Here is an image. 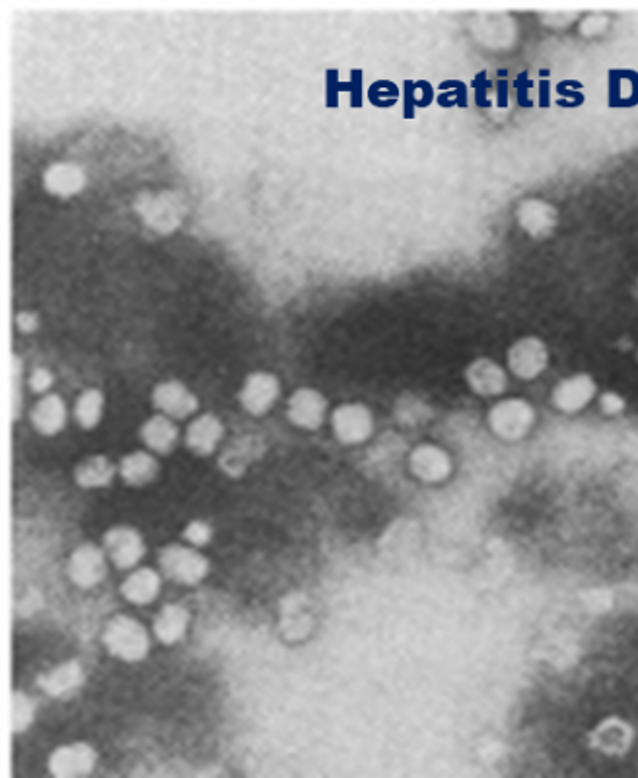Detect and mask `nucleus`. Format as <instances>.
<instances>
[{
  "mask_svg": "<svg viewBox=\"0 0 638 778\" xmlns=\"http://www.w3.org/2000/svg\"><path fill=\"white\" fill-rule=\"evenodd\" d=\"M102 640L109 656L127 664L141 662L150 652L148 631L129 615H115L109 619Z\"/></svg>",
  "mask_w": 638,
  "mask_h": 778,
  "instance_id": "1",
  "label": "nucleus"
},
{
  "mask_svg": "<svg viewBox=\"0 0 638 778\" xmlns=\"http://www.w3.org/2000/svg\"><path fill=\"white\" fill-rule=\"evenodd\" d=\"M487 423L493 430V434L500 440L516 442L530 434V430L535 425V409L526 399L508 397L497 401L489 409Z\"/></svg>",
  "mask_w": 638,
  "mask_h": 778,
  "instance_id": "2",
  "label": "nucleus"
},
{
  "mask_svg": "<svg viewBox=\"0 0 638 778\" xmlns=\"http://www.w3.org/2000/svg\"><path fill=\"white\" fill-rule=\"evenodd\" d=\"M160 572L181 586H195L209 574V561L193 545H166L158 555Z\"/></svg>",
  "mask_w": 638,
  "mask_h": 778,
  "instance_id": "3",
  "label": "nucleus"
},
{
  "mask_svg": "<svg viewBox=\"0 0 638 778\" xmlns=\"http://www.w3.org/2000/svg\"><path fill=\"white\" fill-rule=\"evenodd\" d=\"M506 366L518 380L530 382L539 378L549 366V349L545 341L535 335L514 341L506 353Z\"/></svg>",
  "mask_w": 638,
  "mask_h": 778,
  "instance_id": "4",
  "label": "nucleus"
},
{
  "mask_svg": "<svg viewBox=\"0 0 638 778\" xmlns=\"http://www.w3.org/2000/svg\"><path fill=\"white\" fill-rule=\"evenodd\" d=\"M333 436L343 446H356L366 442L374 432L372 411L362 403H343L331 413Z\"/></svg>",
  "mask_w": 638,
  "mask_h": 778,
  "instance_id": "5",
  "label": "nucleus"
},
{
  "mask_svg": "<svg viewBox=\"0 0 638 778\" xmlns=\"http://www.w3.org/2000/svg\"><path fill=\"white\" fill-rule=\"evenodd\" d=\"M107 566H109V559H107L106 549L96 547L92 543H84L72 551L67 570L72 584L88 590V588H96L106 580Z\"/></svg>",
  "mask_w": 638,
  "mask_h": 778,
  "instance_id": "6",
  "label": "nucleus"
},
{
  "mask_svg": "<svg viewBox=\"0 0 638 778\" xmlns=\"http://www.w3.org/2000/svg\"><path fill=\"white\" fill-rule=\"evenodd\" d=\"M98 753L84 742L67 743L57 747L49 757V771L53 777L78 778L90 775L96 769Z\"/></svg>",
  "mask_w": 638,
  "mask_h": 778,
  "instance_id": "7",
  "label": "nucleus"
},
{
  "mask_svg": "<svg viewBox=\"0 0 638 778\" xmlns=\"http://www.w3.org/2000/svg\"><path fill=\"white\" fill-rule=\"evenodd\" d=\"M596 397H598L596 380L590 374H586V372H578V374H572V376L563 378L553 388L551 403L561 413L574 415V413L584 411Z\"/></svg>",
  "mask_w": 638,
  "mask_h": 778,
  "instance_id": "8",
  "label": "nucleus"
},
{
  "mask_svg": "<svg viewBox=\"0 0 638 778\" xmlns=\"http://www.w3.org/2000/svg\"><path fill=\"white\" fill-rule=\"evenodd\" d=\"M104 549L109 563L121 570H133L141 563L146 553L144 537L129 526H119L107 531L104 535Z\"/></svg>",
  "mask_w": 638,
  "mask_h": 778,
  "instance_id": "9",
  "label": "nucleus"
},
{
  "mask_svg": "<svg viewBox=\"0 0 638 778\" xmlns=\"http://www.w3.org/2000/svg\"><path fill=\"white\" fill-rule=\"evenodd\" d=\"M288 421L304 430H318L327 417V399L318 389H296L286 403Z\"/></svg>",
  "mask_w": 638,
  "mask_h": 778,
  "instance_id": "10",
  "label": "nucleus"
},
{
  "mask_svg": "<svg viewBox=\"0 0 638 778\" xmlns=\"http://www.w3.org/2000/svg\"><path fill=\"white\" fill-rule=\"evenodd\" d=\"M135 209L150 228H154L162 234L174 230L176 224L181 220V203L176 199L174 193H168V191H162L158 195L144 193L142 197L137 199Z\"/></svg>",
  "mask_w": 638,
  "mask_h": 778,
  "instance_id": "11",
  "label": "nucleus"
},
{
  "mask_svg": "<svg viewBox=\"0 0 638 778\" xmlns=\"http://www.w3.org/2000/svg\"><path fill=\"white\" fill-rule=\"evenodd\" d=\"M281 395V382L271 372H253L249 374L244 386L238 393L240 405L249 415L267 413Z\"/></svg>",
  "mask_w": 638,
  "mask_h": 778,
  "instance_id": "12",
  "label": "nucleus"
},
{
  "mask_svg": "<svg viewBox=\"0 0 638 778\" xmlns=\"http://www.w3.org/2000/svg\"><path fill=\"white\" fill-rule=\"evenodd\" d=\"M516 222L530 238L543 240L555 232L559 224V211L545 199L530 197L518 205Z\"/></svg>",
  "mask_w": 638,
  "mask_h": 778,
  "instance_id": "13",
  "label": "nucleus"
},
{
  "mask_svg": "<svg viewBox=\"0 0 638 778\" xmlns=\"http://www.w3.org/2000/svg\"><path fill=\"white\" fill-rule=\"evenodd\" d=\"M152 405L170 419H187L197 411V397L178 380L160 382L152 389Z\"/></svg>",
  "mask_w": 638,
  "mask_h": 778,
  "instance_id": "14",
  "label": "nucleus"
},
{
  "mask_svg": "<svg viewBox=\"0 0 638 778\" xmlns=\"http://www.w3.org/2000/svg\"><path fill=\"white\" fill-rule=\"evenodd\" d=\"M465 382L481 397H497L508 388V372L493 358H475L465 368Z\"/></svg>",
  "mask_w": 638,
  "mask_h": 778,
  "instance_id": "15",
  "label": "nucleus"
},
{
  "mask_svg": "<svg viewBox=\"0 0 638 778\" xmlns=\"http://www.w3.org/2000/svg\"><path fill=\"white\" fill-rule=\"evenodd\" d=\"M409 469L423 483H440L450 475L452 460L440 446L421 444L409 454Z\"/></svg>",
  "mask_w": 638,
  "mask_h": 778,
  "instance_id": "16",
  "label": "nucleus"
},
{
  "mask_svg": "<svg viewBox=\"0 0 638 778\" xmlns=\"http://www.w3.org/2000/svg\"><path fill=\"white\" fill-rule=\"evenodd\" d=\"M475 36L491 51H506L518 39V26L508 14H483L475 22Z\"/></svg>",
  "mask_w": 638,
  "mask_h": 778,
  "instance_id": "17",
  "label": "nucleus"
},
{
  "mask_svg": "<svg viewBox=\"0 0 638 778\" xmlns=\"http://www.w3.org/2000/svg\"><path fill=\"white\" fill-rule=\"evenodd\" d=\"M224 436V426L213 413L195 417L185 428V446L197 456H211Z\"/></svg>",
  "mask_w": 638,
  "mask_h": 778,
  "instance_id": "18",
  "label": "nucleus"
},
{
  "mask_svg": "<svg viewBox=\"0 0 638 778\" xmlns=\"http://www.w3.org/2000/svg\"><path fill=\"white\" fill-rule=\"evenodd\" d=\"M86 681V673L80 662L71 660L65 664H59L51 672L43 673L39 677V687L45 695L55 699H65L72 693H76Z\"/></svg>",
  "mask_w": 638,
  "mask_h": 778,
  "instance_id": "19",
  "label": "nucleus"
},
{
  "mask_svg": "<svg viewBox=\"0 0 638 778\" xmlns=\"http://www.w3.org/2000/svg\"><path fill=\"white\" fill-rule=\"evenodd\" d=\"M30 423L43 436H53L67 423L65 399L57 393H43L30 411Z\"/></svg>",
  "mask_w": 638,
  "mask_h": 778,
  "instance_id": "20",
  "label": "nucleus"
},
{
  "mask_svg": "<svg viewBox=\"0 0 638 778\" xmlns=\"http://www.w3.org/2000/svg\"><path fill=\"white\" fill-rule=\"evenodd\" d=\"M41 181L51 195L71 197L84 187L86 177L84 170L74 162H53L43 170Z\"/></svg>",
  "mask_w": 638,
  "mask_h": 778,
  "instance_id": "21",
  "label": "nucleus"
},
{
  "mask_svg": "<svg viewBox=\"0 0 638 778\" xmlns=\"http://www.w3.org/2000/svg\"><path fill=\"white\" fill-rule=\"evenodd\" d=\"M162 588V572L142 566L135 568L121 584V596L135 605H148L154 602Z\"/></svg>",
  "mask_w": 638,
  "mask_h": 778,
  "instance_id": "22",
  "label": "nucleus"
},
{
  "mask_svg": "<svg viewBox=\"0 0 638 778\" xmlns=\"http://www.w3.org/2000/svg\"><path fill=\"white\" fill-rule=\"evenodd\" d=\"M189 627V611L181 603H166L154 617V637L158 642L172 646L185 637Z\"/></svg>",
  "mask_w": 638,
  "mask_h": 778,
  "instance_id": "23",
  "label": "nucleus"
},
{
  "mask_svg": "<svg viewBox=\"0 0 638 778\" xmlns=\"http://www.w3.org/2000/svg\"><path fill=\"white\" fill-rule=\"evenodd\" d=\"M144 446L156 454H168L178 442V426L166 415H154L139 430Z\"/></svg>",
  "mask_w": 638,
  "mask_h": 778,
  "instance_id": "24",
  "label": "nucleus"
},
{
  "mask_svg": "<svg viewBox=\"0 0 638 778\" xmlns=\"http://www.w3.org/2000/svg\"><path fill=\"white\" fill-rule=\"evenodd\" d=\"M117 467L106 456H88L74 467V481L82 489H104L111 485Z\"/></svg>",
  "mask_w": 638,
  "mask_h": 778,
  "instance_id": "25",
  "label": "nucleus"
},
{
  "mask_svg": "<svg viewBox=\"0 0 638 778\" xmlns=\"http://www.w3.org/2000/svg\"><path fill=\"white\" fill-rule=\"evenodd\" d=\"M158 467L150 452H133L119 461L117 473L129 487H146L158 477Z\"/></svg>",
  "mask_w": 638,
  "mask_h": 778,
  "instance_id": "26",
  "label": "nucleus"
},
{
  "mask_svg": "<svg viewBox=\"0 0 638 778\" xmlns=\"http://www.w3.org/2000/svg\"><path fill=\"white\" fill-rule=\"evenodd\" d=\"M263 446L255 436H242L236 442H232L220 456V467L230 477H240L249 463L261 454Z\"/></svg>",
  "mask_w": 638,
  "mask_h": 778,
  "instance_id": "27",
  "label": "nucleus"
},
{
  "mask_svg": "<svg viewBox=\"0 0 638 778\" xmlns=\"http://www.w3.org/2000/svg\"><path fill=\"white\" fill-rule=\"evenodd\" d=\"M74 419L76 423L90 430L94 426L100 423L102 419V413H104V395L100 389L88 388L84 389L76 401H74Z\"/></svg>",
  "mask_w": 638,
  "mask_h": 778,
  "instance_id": "28",
  "label": "nucleus"
},
{
  "mask_svg": "<svg viewBox=\"0 0 638 778\" xmlns=\"http://www.w3.org/2000/svg\"><path fill=\"white\" fill-rule=\"evenodd\" d=\"M596 747L605 753H619L631 743V730L619 720H607L594 732Z\"/></svg>",
  "mask_w": 638,
  "mask_h": 778,
  "instance_id": "29",
  "label": "nucleus"
},
{
  "mask_svg": "<svg viewBox=\"0 0 638 778\" xmlns=\"http://www.w3.org/2000/svg\"><path fill=\"white\" fill-rule=\"evenodd\" d=\"M34 718H36L34 701L28 695H24L22 691L14 693V699H12V730H14V734H24L34 724Z\"/></svg>",
  "mask_w": 638,
  "mask_h": 778,
  "instance_id": "30",
  "label": "nucleus"
},
{
  "mask_svg": "<svg viewBox=\"0 0 638 778\" xmlns=\"http://www.w3.org/2000/svg\"><path fill=\"white\" fill-rule=\"evenodd\" d=\"M611 20L605 12H588L578 20V32L584 37H600L609 30Z\"/></svg>",
  "mask_w": 638,
  "mask_h": 778,
  "instance_id": "31",
  "label": "nucleus"
},
{
  "mask_svg": "<svg viewBox=\"0 0 638 778\" xmlns=\"http://www.w3.org/2000/svg\"><path fill=\"white\" fill-rule=\"evenodd\" d=\"M183 537L187 539L189 545L193 547H205L211 539H213V528L203 522V520H195L191 522L185 531H183Z\"/></svg>",
  "mask_w": 638,
  "mask_h": 778,
  "instance_id": "32",
  "label": "nucleus"
},
{
  "mask_svg": "<svg viewBox=\"0 0 638 778\" xmlns=\"http://www.w3.org/2000/svg\"><path fill=\"white\" fill-rule=\"evenodd\" d=\"M425 411L426 405H423L421 401H417V399L411 397V395L405 397V403H399V405H397V415H399L401 423H407V425L421 423Z\"/></svg>",
  "mask_w": 638,
  "mask_h": 778,
  "instance_id": "33",
  "label": "nucleus"
},
{
  "mask_svg": "<svg viewBox=\"0 0 638 778\" xmlns=\"http://www.w3.org/2000/svg\"><path fill=\"white\" fill-rule=\"evenodd\" d=\"M539 18L547 28L563 30L572 22L580 20V12H576V10H551V12H543Z\"/></svg>",
  "mask_w": 638,
  "mask_h": 778,
  "instance_id": "34",
  "label": "nucleus"
},
{
  "mask_svg": "<svg viewBox=\"0 0 638 778\" xmlns=\"http://www.w3.org/2000/svg\"><path fill=\"white\" fill-rule=\"evenodd\" d=\"M598 405H600L603 415L615 417V415H621L625 411L627 401L617 391H605L598 397Z\"/></svg>",
  "mask_w": 638,
  "mask_h": 778,
  "instance_id": "35",
  "label": "nucleus"
},
{
  "mask_svg": "<svg viewBox=\"0 0 638 778\" xmlns=\"http://www.w3.org/2000/svg\"><path fill=\"white\" fill-rule=\"evenodd\" d=\"M20 380H22V360H20V356H12V407H14V419L18 417V411H20V403H22V384H20Z\"/></svg>",
  "mask_w": 638,
  "mask_h": 778,
  "instance_id": "36",
  "label": "nucleus"
},
{
  "mask_svg": "<svg viewBox=\"0 0 638 778\" xmlns=\"http://www.w3.org/2000/svg\"><path fill=\"white\" fill-rule=\"evenodd\" d=\"M28 384H30V388H32L34 393H47V389L53 386V374H51V370H47L43 366H37V368L32 370V376H30Z\"/></svg>",
  "mask_w": 638,
  "mask_h": 778,
  "instance_id": "37",
  "label": "nucleus"
},
{
  "mask_svg": "<svg viewBox=\"0 0 638 778\" xmlns=\"http://www.w3.org/2000/svg\"><path fill=\"white\" fill-rule=\"evenodd\" d=\"M16 325L22 333H32L37 329V316L34 312H20L16 316Z\"/></svg>",
  "mask_w": 638,
  "mask_h": 778,
  "instance_id": "38",
  "label": "nucleus"
},
{
  "mask_svg": "<svg viewBox=\"0 0 638 778\" xmlns=\"http://www.w3.org/2000/svg\"><path fill=\"white\" fill-rule=\"evenodd\" d=\"M633 294H635V298L638 300V279L637 283H635V288H633Z\"/></svg>",
  "mask_w": 638,
  "mask_h": 778,
  "instance_id": "39",
  "label": "nucleus"
},
{
  "mask_svg": "<svg viewBox=\"0 0 638 778\" xmlns=\"http://www.w3.org/2000/svg\"><path fill=\"white\" fill-rule=\"evenodd\" d=\"M637 360H638V351H637Z\"/></svg>",
  "mask_w": 638,
  "mask_h": 778,
  "instance_id": "40",
  "label": "nucleus"
}]
</instances>
